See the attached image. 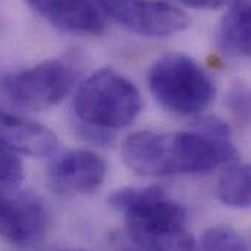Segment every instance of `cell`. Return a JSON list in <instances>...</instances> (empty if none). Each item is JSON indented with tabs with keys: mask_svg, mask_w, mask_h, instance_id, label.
Wrapping results in <instances>:
<instances>
[{
	"mask_svg": "<svg viewBox=\"0 0 251 251\" xmlns=\"http://www.w3.org/2000/svg\"><path fill=\"white\" fill-rule=\"evenodd\" d=\"M122 159L141 176L201 175L238 162L228 125L204 116L182 132L141 131L122 144Z\"/></svg>",
	"mask_w": 251,
	"mask_h": 251,
	"instance_id": "cell-1",
	"label": "cell"
},
{
	"mask_svg": "<svg viewBox=\"0 0 251 251\" xmlns=\"http://www.w3.org/2000/svg\"><path fill=\"white\" fill-rule=\"evenodd\" d=\"M107 203L125 216L129 243L144 250H191L196 238L187 226V212L160 187H124Z\"/></svg>",
	"mask_w": 251,
	"mask_h": 251,
	"instance_id": "cell-2",
	"label": "cell"
},
{
	"mask_svg": "<svg viewBox=\"0 0 251 251\" xmlns=\"http://www.w3.org/2000/svg\"><path fill=\"white\" fill-rule=\"evenodd\" d=\"M141 109L143 99L138 88L113 69L93 74L74 99L76 118L88 126L104 131L128 126Z\"/></svg>",
	"mask_w": 251,
	"mask_h": 251,
	"instance_id": "cell-3",
	"label": "cell"
},
{
	"mask_svg": "<svg viewBox=\"0 0 251 251\" xmlns=\"http://www.w3.org/2000/svg\"><path fill=\"white\" fill-rule=\"evenodd\" d=\"M149 85L165 109L184 116L204 112L216 93L209 74L196 60L179 53L165 54L153 63Z\"/></svg>",
	"mask_w": 251,
	"mask_h": 251,
	"instance_id": "cell-4",
	"label": "cell"
},
{
	"mask_svg": "<svg viewBox=\"0 0 251 251\" xmlns=\"http://www.w3.org/2000/svg\"><path fill=\"white\" fill-rule=\"evenodd\" d=\"M79 78L75 57H54L13 72L1 81L6 97L26 109H49L59 104Z\"/></svg>",
	"mask_w": 251,
	"mask_h": 251,
	"instance_id": "cell-5",
	"label": "cell"
},
{
	"mask_svg": "<svg viewBox=\"0 0 251 251\" xmlns=\"http://www.w3.org/2000/svg\"><path fill=\"white\" fill-rule=\"evenodd\" d=\"M103 15L143 37H169L190 26L188 15L163 0H94Z\"/></svg>",
	"mask_w": 251,
	"mask_h": 251,
	"instance_id": "cell-6",
	"label": "cell"
},
{
	"mask_svg": "<svg viewBox=\"0 0 251 251\" xmlns=\"http://www.w3.org/2000/svg\"><path fill=\"white\" fill-rule=\"evenodd\" d=\"M49 215L38 197L16 190L0 191V240L15 247H34L44 240Z\"/></svg>",
	"mask_w": 251,
	"mask_h": 251,
	"instance_id": "cell-7",
	"label": "cell"
},
{
	"mask_svg": "<svg viewBox=\"0 0 251 251\" xmlns=\"http://www.w3.org/2000/svg\"><path fill=\"white\" fill-rule=\"evenodd\" d=\"M31 10L56 29L99 37L106 31V16L94 0H25Z\"/></svg>",
	"mask_w": 251,
	"mask_h": 251,
	"instance_id": "cell-8",
	"label": "cell"
},
{
	"mask_svg": "<svg viewBox=\"0 0 251 251\" xmlns=\"http://www.w3.org/2000/svg\"><path fill=\"white\" fill-rule=\"evenodd\" d=\"M106 174V162L97 153L72 150L50 165L49 182L57 193L91 194L101 187Z\"/></svg>",
	"mask_w": 251,
	"mask_h": 251,
	"instance_id": "cell-9",
	"label": "cell"
},
{
	"mask_svg": "<svg viewBox=\"0 0 251 251\" xmlns=\"http://www.w3.org/2000/svg\"><path fill=\"white\" fill-rule=\"evenodd\" d=\"M0 146L32 157H46L56 151L54 132L29 119L0 110Z\"/></svg>",
	"mask_w": 251,
	"mask_h": 251,
	"instance_id": "cell-10",
	"label": "cell"
},
{
	"mask_svg": "<svg viewBox=\"0 0 251 251\" xmlns=\"http://www.w3.org/2000/svg\"><path fill=\"white\" fill-rule=\"evenodd\" d=\"M218 46L229 57H247L251 50L250 0H231L218 29Z\"/></svg>",
	"mask_w": 251,
	"mask_h": 251,
	"instance_id": "cell-11",
	"label": "cell"
},
{
	"mask_svg": "<svg viewBox=\"0 0 251 251\" xmlns=\"http://www.w3.org/2000/svg\"><path fill=\"white\" fill-rule=\"evenodd\" d=\"M225 168L218 182V199L228 207L247 209L251 203L250 166L237 162Z\"/></svg>",
	"mask_w": 251,
	"mask_h": 251,
	"instance_id": "cell-12",
	"label": "cell"
},
{
	"mask_svg": "<svg viewBox=\"0 0 251 251\" xmlns=\"http://www.w3.org/2000/svg\"><path fill=\"white\" fill-rule=\"evenodd\" d=\"M201 247L204 250H240L249 249L246 240L229 226H213L201 237Z\"/></svg>",
	"mask_w": 251,
	"mask_h": 251,
	"instance_id": "cell-13",
	"label": "cell"
},
{
	"mask_svg": "<svg viewBox=\"0 0 251 251\" xmlns=\"http://www.w3.org/2000/svg\"><path fill=\"white\" fill-rule=\"evenodd\" d=\"M24 165L15 151L0 146V191L16 190L24 181Z\"/></svg>",
	"mask_w": 251,
	"mask_h": 251,
	"instance_id": "cell-14",
	"label": "cell"
},
{
	"mask_svg": "<svg viewBox=\"0 0 251 251\" xmlns=\"http://www.w3.org/2000/svg\"><path fill=\"white\" fill-rule=\"evenodd\" d=\"M228 104L235 116V119L241 124H249L250 118V93L246 84H235L228 97Z\"/></svg>",
	"mask_w": 251,
	"mask_h": 251,
	"instance_id": "cell-15",
	"label": "cell"
},
{
	"mask_svg": "<svg viewBox=\"0 0 251 251\" xmlns=\"http://www.w3.org/2000/svg\"><path fill=\"white\" fill-rule=\"evenodd\" d=\"M185 6L197 10H216L228 6L231 0H181Z\"/></svg>",
	"mask_w": 251,
	"mask_h": 251,
	"instance_id": "cell-16",
	"label": "cell"
}]
</instances>
